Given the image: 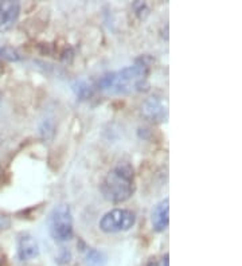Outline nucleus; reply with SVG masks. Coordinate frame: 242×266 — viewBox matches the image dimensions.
<instances>
[{
    "instance_id": "obj_1",
    "label": "nucleus",
    "mask_w": 242,
    "mask_h": 266,
    "mask_svg": "<svg viewBox=\"0 0 242 266\" xmlns=\"http://www.w3.org/2000/svg\"><path fill=\"white\" fill-rule=\"evenodd\" d=\"M150 63L146 58L136 61L133 65L124 67L115 73L105 74L100 78L98 88L108 94H129L133 92L148 90Z\"/></svg>"
},
{
    "instance_id": "obj_2",
    "label": "nucleus",
    "mask_w": 242,
    "mask_h": 266,
    "mask_svg": "<svg viewBox=\"0 0 242 266\" xmlns=\"http://www.w3.org/2000/svg\"><path fill=\"white\" fill-rule=\"evenodd\" d=\"M101 194L112 203H123L134 193V171L129 163H119L101 181Z\"/></svg>"
},
{
    "instance_id": "obj_3",
    "label": "nucleus",
    "mask_w": 242,
    "mask_h": 266,
    "mask_svg": "<svg viewBox=\"0 0 242 266\" xmlns=\"http://www.w3.org/2000/svg\"><path fill=\"white\" fill-rule=\"evenodd\" d=\"M50 233L57 242H67L73 238V216L67 205H59L53 210Z\"/></svg>"
},
{
    "instance_id": "obj_4",
    "label": "nucleus",
    "mask_w": 242,
    "mask_h": 266,
    "mask_svg": "<svg viewBox=\"0 0 242 266\" xmlns=\"http://www.w3.org/2000/svg\"><path fill=\"white\" fill-rule=\"evenodd\" d=\"M136 223V215L134 212L127 208H115L112 211L107 212L101 218L100 230L107 234H116L131 230Z\"/></svg>"
},
{
    "instance_id": "obj_5",
    "label": "nucleus",
    "mask_w": 242,
    "mask_h": 266,
    "mask_svg": "<svg viewBox=\"0 0 242 266\" xmlns=\"http://www.w3.org/2000/svg\"><path fill=\"white\" fill-rule=\"evenodd\" d=\"M20 15L19 2L0 0V32L11 30Z\"/></svg>"
},
{
    "instance_id": "obj_6",
    "label": "nucleus",
    "mask_w": 242,
    "mask_h": 266,
    "mask_svg": "<svg viewBox=\"0 0 242 266\" xmlns=\"http://www.w3.org/2000/svg\"><path fill=\"white\" fill-rule=\"evenodd\" d=\"M39 255V245L30 234H22L18 239V258L19 261H30Z\"/></svg>"
},
{
    "instance_id": "obj_7",
    "label": "nucleus",
    "mask_w": 242,
    "mask_h": 266,
    "mask_svg": "<svg viewBox=\"0 0 242 266\" xmlns=\"http://www.w3.org/2000/svg\"><path fill=\"white\" fill-rule=\"evenodd\" d=\"M143 113L151 121L155 123H161L165 121L167 119V108L163 104V101H160L158 97H151L144 102L143 105Z\"/></svg>"
},
{
    "instance_id": "obj_8",
    "label": "nucleus",
    "mask_w": 242,
    "mask_h": 266,
    "mask_svg": "<svg viewBox=\"0 0 242 266\" xmlns=\"http://www.w3.org/2000/svg\"><path fill=\"white\" fill-rule=\"evenodd\" d=\"M152 226L156 233H163L167 230L169 224V201L164 199L155 206L152 210Z\"/></svg>"
},
{
    "instance_id": "obj_9",
    "label": "nucleus",
    "mask_w": 242,
    "mask_h": 266,
    "mask_svg": "<svg viewBox=\"0 0 242 266\" xmlns=\"http://www.w3.org/2000/svg\"><path fill=\"white\" fill-rule=\"evenodd\" d=\"M85 266H105L107 265V255L97 249H88L85 253Z\"/></svg>"
},
{
    "instance_id": "obj_10",
    "label": "nucleus",
    "mask_w": 242,
    "mask_h": 266,
    "mask_svg": "<svg viewBox=\"0 0 242 266\" xmlns=\"http://www.w3.org/2000/svg\"><path fill=\"white\" fill-rule=\"evenodd\" d=\"M0 58L7 59V61H19L20 57L16 53V50H14L12 47H0Z\"/></svg>"
},
{
    "instance_id": "obj_11",
    "label": "nucleus",
    "mask_w": 242,
    "mask_h": 266,
    "mask_svg": "<svg viewBox=\"0 0 242 266\" xmlns=\"http://www.w3.org/2000/svg\"><path fill=\"white\" fill-rule=\"evenodd\" d=\"M10 226H11V219H10V216L3 214V212H0V232L7 230Z\"/></svg>"
},
{
    "instance_id": "obj_12",
    "label": "nucleus",
    "mask_w": 242,
    "mask_h": 266,
    "mask_svg": "<svg viewBox=\"0 0 242 266\" xmlns=\"http://www.w3.org/2000/svg\"><path fill=\"white\" fill-rule=\"evenodd\" d=\"M133 7H134V10L137 11V15L140 16V18H142V12H144V14H143L144 16L148 14V10H147L146 4L143 3V2H136V3L133 4Z\"/></svg>"
},
{
    "instance_id": "obj_13",
    "label": "nucleus",
    "mask_w": 242,
    "mask_h": 266,
    "mask_svg": "<svg viewBox=\"0 0 242 266\" xmlns=\"http://www.w3.org/2000/svg\"><path fill=\"white\" fill-rule=\"evenodd\" d=\"M163 266H169V255L165 254L163 257Z\"/></svg>"
},
{
    "instance_id": "obj_14",
    "label": "nucleus",
    "mask_w": 242,
    "mask_h": 266,
    "mask_svg": "<svg viewBox=\"0 0 242 266\" xmlns=\"http://www.w3.org/2000/svg\"><path fill=\"white\" fill-rule=\"evenodd\" d=\"M147 266H159V262L155 258H151L148 263H147Z\"/></svg>"
},
{
    "instance_id": "obj_15",
    "label": "nucleus",
    "mask_w": 242,
    "mask_h": 266,
    "mask_svg": "<svg viewBox=\"0 0 242 266\" xmlns=\"http://www.w3.org/2000/svg\"><path fill=\"white\" fill-rule=\"evenodd\" d=\"M0 266H3V259L0 258Z\"/></svg>"
},
{
    "instance_id": "obj_16",
    "label": "nucleus",
    "mask_w": 242,
    "mask_h": 266,
    "mask_svg": "<svg viewBox=\"0 0 242 266\" xmlns=\"http://www.w3.org/2000/svg\"><path fill=\"white\" fill-rule=\"evenodd\" d=\"M0 143H2V136H0Z\"/></svg>"
},
{
    "instance_id": "obj_17",
    "label": "nucleus",
    "mask_w": 242,
    "mask_h": 266,
    "mask_svg": "<svg viewBox=\"0 0 242 266\" xmlns=\"http://www.w3.org/2000/svg\"><path fill=\"white\" fill-rule=\"evenodd\" d=\"M0 101H2V94H0Z\"/></svg>"
}]
</instances>
